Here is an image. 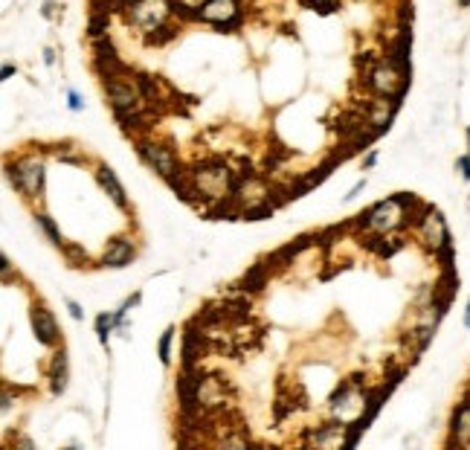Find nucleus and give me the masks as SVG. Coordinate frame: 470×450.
Segmentation results:
<instances>
[{"label": "nucleus", "instance_id": "obj_1", "mask_svg": "<svg viewBox=\"0 0 470 450\" xmlns=\"http://www.w3.org/2000/svg\"><path fill=\"white\" fill-rule=\"evenodd\" d=\"M137 76V73H134ZM134 76H113V78H102L105 85V96L113 108V117L119 114H131V110H151L149 102H145V96L137 85Z\"/></svg>", "mask_w": 470, "mask_h": 450}, {"label": "nucleus", "instance_id": "obj_2", "mask_svg": "<svg viewBox=\"0 0 470 450\" xmlns=\"http://www.w3.org/2000/svg\"><path fill=\"white\" fill-rule=\"evenodd\" d=\"M363 85H366L371 93H378V96H386V99L401 102V99H403V93H407V88H410V76H407V73H401L392 61L380 58V61L375 64V70H371L369 76H363Z\"/></svg>", "mask_w": 470, "mask_h": 450}, {"label": "nucleus", "instance_id": "obj_3", "mask_svg": "<svg viewBox=\"0 0 470 450\" xmlns=\"http://www.w3.org/2000/svg\"><path fill=\"white\" fill-rule=\"evenodd\" d=\"M9 183L26 198H41L44 192V163L38 157H18L15 163H6Z\"/></svg>", "mask_w": 470, "mask_h": 450}, {"label": "nucleus", "instance_id": "obj_4", "mask_svg": "<svg viewBox=\"0 0 470 450\" xmlns=\"http://www.w3.org/2000/svg\"><path fill=\"white\" fill-rule=\"evenodd\" d=\"M169 15H171L169 0H137V3L122 15V18H125V24H131V26H137L142 32H151L160 24H166Z\"/></svg>", "mask_w": 470, "mask_h": 450}, {"label": "nucleus", "instance_id": "obj_5", "mask_svg": "<svg viewBox=\"0 0 470 450\" xmlns=\"http://www.w3.org/2000/svg\"><path fill=\"white\" fill-rule=\"evenodd\" d=\"M137 154L145 160V166H151L160 178L169 181L171 174H177V157L171 151L169 142H154V140H137Z\"/></svg>", "mask_w": 470, "mask_h": 450}, {"label": "nucleus", "instance_id": "obj_6", "mask_svg": "<svg viewBox=\"0 0 470 450\" xmlns=\"http://www.w3.org/2000/svg\"><path fill=\"white\" fill-rule=\"evenodd\" d=\"M201 12H203V21L212 24L221 32H233L244 21V15L238 9V0H206Z\"/></svg>", "mask_w": 470, "mask_h": 450}, {"label": "nucleus", "instance_id": "obj_7", "mask_svg": "<svg viewBox=\"0 0 470 450\" xmlns=\"http://www.w3.org/2000/svg\"><path fill=\"white\" fill-rule=\"evenodd\" d=\"M29 319H32V331H35L41 346H58V340H61L58 323H56V317L47 305H32Z\"/></svg>", "mask_w": 470, "mask_h": 450}, {"label": "nucleus", "instance_id": "obj_8", "mask_svg": "<svg viewBox=\"0 0 470 450\" xmlns=\"http://www.w3.org/2000/svg\"><path fill=\"white\" fill-rule=\"evenodd\" d=\"M134 256H137L134 241H131V238H125V235H117V238H110L108 244H105L102 267H113V270L128 267V265L134 262Z\"/></svg>", "mask_w": 470, "mask_h": 450}, {"label": "nucleus", "instance_id": "obj_9", "mask_svg": "<svg viewBox=\"0 0 470 450\" xmlns=\"http://www.w3.org/2000/svg\"><path fill=\"white\" fill-rule=\"evenodd\" d=\"M96 181H99V186H102L105 195H108L113 203H117L122 212H128L125 189H122V183L117 181V174H113V169H110V166H105V163H99V166H96Z\"/></svg>", "mask_w": 470, "mask_h": 450}, {"label": "nucleus", "instance_id": "obj_10", "mask_svg": "<svg viewBox=\"0 0 470 450\" xmlns=\"http://www.w3.org/2000/svg\"><path fill=\"white\" fill-rule=\"evenodd\" d=\"M50 381H53V395H61L67 390V351H56L50 360Z\"/></svg>", "mask_w": 470, "mask_h": 450}, {"label": "nucleus", "instance_id": "obj_11", "mask_svg": "<svg viewBox=\"0 0 470 450\" xmlns=\"http://www.w3.org/2000/svg\"><path fill=\"white\" fill-rule=\"evenodd\" d=\"M343 433H346L343 424H326V427L314 430L305 442H308V444H317V447H328V444H334V442H346V439H343Z\"/></svg>", "mask_w": 470, "mask_h": 450}, {"label": "nucleus", "instance_id": "obj_12", "mask_svg": "<svg viewBox=\"0 0 470 450\" xmlns=\"http://www.w3.org/2000/svg\"><path fill=\"white\" fill-rule=\"evenodd\" d=\"M267 279H270V267L262 262V265H253V267L244 273L241 285H244L250 294H258V291H265V288H267Z\"/></svg>", "mask_w": 470, "mask_h": 450}, {"label": "nucleus", "instance_id": "obj_13", "mask_svg": "<svg viewBox=\"0 0 470 450\" xmlns=\"http://www.w3.org/2000/svg\"><path fill=\"white\" fill-rule=\"evenodd\" d=\"M174 38H177V26H171L169 21L160 24V26L151 29V32H145V44H149V47H166V44H171Z\"/></svg>", "mask_w": 470, "mask_h": 450}, {"label": "nucleus", "instance_id": "obj_14", "mask_svg": "<svg viewBox=\"0 0 470 450\" xmlns=\"http://www.w3.org/2000/svg\"><path fill=\"white\" fill-rule=\"evenodd\" d=\"M169 9H171V15H174V18H181L183 24L203 21V12H201V6H189V3H183V0H169Z\"/></svg>", "mask_w": 470, "mask_h": 450}, {"label": "nucleus", "instance_id": "obj_15", "mask_svg": "<svg viewBox=\"0 0 470 450\" xmlns=\"http://www.w3.org/2000/svg\"><path fill=\"white\" fill-rule=\"evenodd\" d=\"M108 29H110V15H102V12H90V18H87V38H102L108 35Z\"/></svg>", "mask_w": 470, "mask_h": 450}, {"label": "nucleus", "instance_id": "obj_16", "mask_svg": "<svg viewBox=\"0 0 470 450\" xmlns=\"http://www.w3.org/2000/svg\"><path fill=\"white\" fill-rule=\"evenodd\" d=\"M35 224H38V227H41V230L47 233V238H50L56 247H64V241H61V233H58L56 221H53L50 215H44V212H41V215H35Z\"/></svg>", "mask_w": 470, "mask_h": 450}, {"label": "nucleus", "instance_id": "obj_17", "mask_svg": "<svg viewBox=\"0 0 470 450\" xmlns=\"http://www.w3.org/2000/svg\"><path fill=\"white\" fill-rule=\"evenodd\" d=\"M113 326H117V317H113V314H99V317H96V334H99V343L102 346H108V337H110Z\"/></svg>", "mask_w": 470, "mask_h": 450}, {"label": "nucleus", "instance_id": "obj_18", "mask_svg": "<svg viewBox=\"0 0 470 450\" xmlns=\"http://www.w3.org/2000/svg\"><path fill=\"white\" fill-rule=\"evenodd\" d=\"M171 340H174V328L169 326L163 331V337H160V346H157V355H160V363H163V366L171 363Z\"/></svg>", "mask_w": 470, "mask_h": 450}, {"label": "nucleus", "instance_id": "obj_19", "mask_svg": "<svg viewBox=\"0 0 470 450\" xmlns=\"http://www.w3.org/2000/svg\"><path fill=\"white\" fill-rule=\"evenodd\" d=\"M61 250H64V256L70 259V265H73V267H90V256H87L82 247H76V244H64Z\"/></svg>", "mask_w": 470, "mask_h": 450}, {"label": "nucleus", "instance_id": "obj_20", "mask_svg": "<svg viewBox=\"0 0 470 450\" xmlns=\"http://www.w3.org/2000/svg\"><path fill=\"white\" fill-rule=\"evenodd\" d=\"M299 3H302L305 9H314V12H319V15H331V12L337 9V3H334V0H299Z\"/></svg>", "mask_w": 470, "mask_h": 450}, {"label": "nucleus", "instance_id": "obj_21", "mask_svg": "<svg viewBox=\"0 0 470 450\" xmlns=\"http://www.w3.org/2000/svg\"><path fill=\"white\" fill-rule=\"evenodd\" d=\"M67 105H70V110H82L85 108V102H82V96H78L73 88L67 90Z\"/></svg>", "mask_w": 470, "mask_h": 450}, {"label": "nucleus", "instance_id": "obj_22", "mask_svg": "<svg viewBox=\"0 0 470 450\" xmlns=\"http://www.w3.org/2000/svg\"><path fill=\"white\" fill-rule=\"evenodd\" d=\"M67 311H70L73 319H82V317H85V314H82V305L73 302V299H67Z\"/></svg>", "mask_w": 470, "mask_h": 450}, {"label": "nucleus", "instance_id": "obj_23", "mask_svg": "<svg viewBox=\"0 0 470 450\" xmlns=\"http://www.w3.org/2000/svg\"><path fill=\"white\" fill-rule=\"evenodd\" d=\"M41 15H44V18H56V0H47L44 9H41Z\"/></svg>", "mask_w": 470, "mask_h": 450}, {"label": "nucleus", "instance_id": "obj_24", "mask_svg": "<svg viewBox=\"0 0 470 450\" xmlns=\"http://www.w3.org/2000/svg\"><path fill=\"white\" fill-rule=\"evenodd\" d=\"M3 282H12V262L3 256Z\"/></svg>", "mask_w": 470, "mask_h": 450}, {"label": "nucleus", "instance_id": "obj_25", "mask_svg": "<svg viewBox=\"0 0 470 450\" xmlns=\"http://www.w3.org/2000/svg\"><path fill=\"white\" fill-rule=\"evenodd\" d=\"M459 169L464 172V178L470 181V157H462V160H459Z\"/></svg>", "mask_w": 470, "mask_h": 450}, {"label": "nucleus", "instance_id": "obj_26", "mask_svg": "<svg viewBox=\"0 0 470 450\" xmlns=\"http://www.w3.org/2000/svg\"><path fill=\"white\" fill-rule=\"evenodd\" d=\"M363 186H366V181H360V183H354V189L349 192V195H346V198H358V195H360V192H363Z\"/></svg>", "mask_w": 470, "mask_h": 450}, {"label": "nucleus", "instance_id": "obj_27", "mask_svg": "<svg viewBox=\"0 0 470 450\" xmlns=\"http://www.w3.org/2000/svg\"><path fill=\"white\" fill-rule=\"evenodd\" d=\"M44 64H50V67L56 64V53L50 50V47H47V50H44Z\"/></svg>", "mask_w": 470, "mask_h": 450}, {"label": "nucleus", "instance_id": "obj_28", "mask_svg": "<svg viewBox=\"0 0 470 450\" xmlns=\"http://www.w3.org/2000/svg\"><path fill=\"white\" fill-rule=\"evenodd\" d=\"M9 410H12V392L3 390V412H9Z\"/></svg>", "mask_w": 470, "mask_h": 450}, {"label": "nucleus", "instance_id": "obj_29", "mask_svg": "<svg viewBox=\"0 0 470 450\" xmlns=\"http://www.w3.org/2000/svg\"><path fill=\"white\" fill-rule=\"evenodd\" d=\"M15 444H18V447H26V450H32V447H35V444H32V439H24V436H18V439H15Z\"/></svg>", "mask_w": 470, "mask_h": 450}, {"label": "nucleus", "instance_id": "obj_30", "mask_svg": "<svg viewBox=\"0 0 470 450\" xmlns=\"http://www.w3.org/2000/svg\"><path fill=\"white\" fill-rule=\"evenodd\" d=\"M15 73H18V67H12V64H3V78H12Z\"/></svg>", "mask_w": 470, "mask_h": 450}, {"label": "nucleus", "instance_id": "obj_31", "mask_svg": "<svg viewBox=\"0 0 470 450\" xmlns=\"http://www.w3.org/2000/svg\"><path fill=\"white\" fill-rule=\"evenodd\" d=\"M375 163H378V154H375V151H371V154L366 157V163H363V166H366V169H371V166H375Z\"/></svg>", "mask_w": 470, "mask_h": 450}, {"label": "nucleus", "instance_id": "obj_32", "mask_svg": "<svg viewBox=\"0 0 470 450\" xmlns=\"http://www.w3.org/2000/svg\"><path fill=\"white\" fill-rule=\"evenodd\" d=\"M464 326L470 328V302H467V317H464Z\"/></svg>", "mask_w": 470, "mask_h": 450}, {"label": "nucleus", "instance_id": "obj_33", "mask_svg": "<svg viewBox=\"0 0 470 450\" xmlns=\"http://www.w3.org/2000/svg\"><path fill=\"white\" fill-rule=\"evenodd\" d=\"M459 6H462V9H467V6H470V0H459Z\"/></svg>", "mask_w": 470, "mask_h": 450}, {"label": "nucleus", "instance_id": "obj_34", "mask_svg": "<svg viewBox=\"0 0 470 450\" xmlns=\"http://www.w3.org/2000/svg\"><path fill=\"white\" fill-rule=\"evenodd\" d=\"M467 142H470V128H467Z\"/></svg>", "mask_w": 470, "mask_h": 450}]
</instances>
